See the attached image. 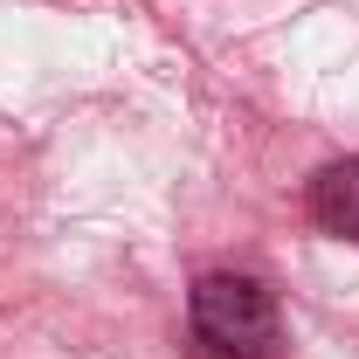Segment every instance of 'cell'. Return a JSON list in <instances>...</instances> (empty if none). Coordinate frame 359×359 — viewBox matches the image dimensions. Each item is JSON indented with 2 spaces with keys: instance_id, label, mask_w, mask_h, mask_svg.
Listing matches in <instances>:
<instances>
[{
  "instance_id": "obj_1",
  "label": "cell",
  "mask_w": 359,
  "mask_h": 359,
  "mask_svg": "<svg viewBox=\"0 0 359 359\" xmlns=\"http://www.w3.org/2000/svg\"><path fill=\"white\" fill-rule=\"evenodd\" d=\"M187 318H194V339L215 359H269L276 339H283V318H276L269 283L242 276V269L201 276L194 297H187Z\"/></svg>"
},
{
  "instance_id": "obj_2",
  "label": "cell",
  "mask_w": 359,
  "mask_h": 359,
  "mask_svg": "<svg viewBox=\"0 0 359 359\" xmlns=\"http://www.w3.org/2000/svg\"><path fill=\"white\" fill-rule=\"evenodd\" d=\"M311 222L339 242H359V159H332L311 173Z\"/></svg>"
}]
</instances>
